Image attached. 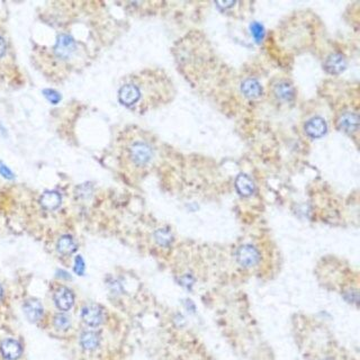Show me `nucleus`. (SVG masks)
<instances>
[{"label": "nucleus", "mask_w": 360, "mask_h": 360, "mask_svg": "<svg viewBox=\"0 0 360 360\" xmlns=\"http://www.w3.org/2000/svg\"><path fill=\"white\" fill-rule=\"evenodd\" d=\"M171 90V82L163 72L144 71L123 81L117 97L124 107L143 113L168 100Z\"/></svg>", "instance_id": "f257e3e1"}, {"label": "nucleus", "mask_w": 360, "mask_h": 360, "mask_svg": "<svg viewBox=\"0 0 360 360\" xmlns=\"http://www.w3.org/2000/svg\"><path fill=\"white\" fill-rule=\"evenodd\" d=\"M126 153L129 162L137 168L147 167L155 159V149L143 138L132 140V142L126 147Z\"/></svg>", "instance_id": "f03ea898"}, {"label": "nucleus", "mask_w": 360, "mask_h": 360, "mask_svg": "<svg viewBox=\"0 0 360 360\" xmlns=\"http://www.w3.org/2000/svg\"><path fill=\"white\" fill-rule=\"evenodd\" d=\"M269 93L274 103L285 106L295 102L297 97V89L291 79L277 78L269 85Z\"/></svg>", "instance_id": "7ed1b4c3"}, {"label": "nucleus", "mask_w": 360, "mask_h": 360, "mask_svg": "<svg viewBox=\"0 0 360 360\" xmlns=\"http://www.w3.org/2000/svg\"><path fill=\"white\" fill-rule=\"evenodd\" d=\"M261 251L252 243L241 244L235 251V260L243 269H253L261 262Z\"/></svg>", "instance_id": "20e7f679"}, {"label": "nucleus", "mask_w": 360, "mask_h": 360, "mask_svg": "<svg viewBox=\"0 0 360 360\" xmlns=\"http://www.w3.org/2000/svg\"><path fill=\"white\" fill-rule=\"evenodd\" d=\"M335 125L341 132L352 135L358 132L359 128V117L355 110L347 109L341 111L335 120Z\"/></svg>", "instance_id": "39448f33"}, {"label": "nucleus", "mask_w": 360, "mask_h": 360, "mask_svg": "<svg viewBox=\"0 0 360 360\" xmlns=\"http://www.w3.org/2000/svg\"><path fill=\"white\" fill-rule=\"evenodd\" d=\"M105 311L98 304H87L81 310V318L88 327L97 328L105 321Z\"/></svg>", "instance_id": "423d86ee"}, {"label": "nucleus", "mask_w": 360, "mask_h": 360, "mask_svg": "<svg viewBox=\"0 0 360 360\" xmlns=\"http://www.w3.org/2000/svg\"><path fill=\"white\" fill-rule=\"evenodd\" d=\"M77 50L75 41L67 34L59 35L56 40V44L54 46V52L58 58L62 59V60H67V59L71 58Z\"/></svg>", "instance_id": "0eeeda50"}, {"label": "nucleus", "mask_w": 360, "mask_h": 360, "mask_svg": "<svg viewBox=\"0 0 360 360\" xmlns=\"http://www.w3.org/2000/svg\"><path fill=\"white\" fill-rule=\"evenodd\" d=\"M323 68L328 73L339 74L347 68L346 56L341 52H332L324 59Z\"/></svg>", "instance_id": "6e6552de"}, {"label": "nucleus", "mask_w": 360, "mask_h": 360, "mask_svg": "<svg viewBox=\"0 0 360 360\" xmlns=\"http://www.w3.org/2000/svg\"><path fill=\"white\" fill-rule=\"evenodd\" d=\"M328 124L321 116H313L305 122L304 132L310 138L318 139L327 134Z\"/></svg>", "instance_id": "1a4fd4ad"}, {"label": "nucleus", "mask_w": 360, "mask_h": 360, "mask_svg": "<svg viewBox=\"0 0 360 360\" xmlns=\"http://www.w3.org/2000/svg\"><path fill=\"white\" fill-rule=\"evenodd\" d=\"M53 300L56 308L62 312H68L74 304V295L70 288L66 286L59 287L53 295Z\"/></svg>", "instance_id": "9d476101"}, {"label": "nucleus", "mask_w": 360, "mask_h": 360, "mask_svg": "<svg viewBox=\"0 0 360 360\" xmlns=\"http://www.w3.org/2000/svg\"><path fill=\"white\" fill-rule=\"evenodd\" d=\"M240 89H241L242 95L250 100H255V99L260 98L263 93L262 85L260 84V82H259L258 79L252 78V77H250V78H247L241 82Z\"/></svg>", "instance_id": "9b49d317"}, {"label": "nucleus", "mask_w": 360, "mask_h": 360, "mask_svg": "<svg viewBox=\"0 0 360 360\" xmlns=\"http://www.w3.org/2000/svg\"><path fill=\"white\" fill-rule=\"evenodd\" d=\"M235 190L242 197H250L256 192V185L247 174H240L234 182Z\"/></svg>", "instance_id": "f8f14e48"}, {"label": "nucleus", "mask_w": 360, "mask_h": 360, "mask_svg": "<svg viewBox=\"0 0 360 360\" xmlns=\"http://www.w3.org/2000/svg\"><path fill=\"white\" fill-rule=\"evenodd\" d=\"M24 313L29 321L37 322L43 316V305L36 298H29L24 304Z\"/></svg>", "instance_id": "ddd939ff"}, {"label": "nucleus", "mask_w": 360, "mask_h": 360, "mask_svg": "<svg viewBox=\"0 0 360 360\" xmlns=\"http://www.w3.org/2000/svg\"><path fill=\"white\" fill-rule=\"evenodd\" d=\"M0 351L7 360H17L22 356V346L14 339H6L0 345Z\"/></svg>", "instance_id": "4468645a"}, {"label": "nucleus", "mask_w": 360, "mask_h": 360, "mask_svg": "<svg viewBox=\"0 0 360 360\" xmlns=\"http://www.w3.org/2000/svg\"><path fill=\"white\" fill-rule=\"evenodd\" d=\"M40 203L42 205V207L48 211H54L62 203L61 195L55 191H49L45 192L40 198Z\"/></svg>", "instance_id": "2eb2a0df"}, {"label": "nucleus", "mask_w": 360, "mask_h": 360, "mask_svg": "<svg viewBox=\"0 0 360 360\" xmlns=\"http://www.w3.org/2000/svg\"><path fill=\"white\" fill-rule=\"evenodd\" d=\"M80 345L85 350L93 351L96 350L100 345V335L96 331L88 330L82 332L80 335Z\"/></svg>", "instance_id": "dca6fc26"}, {"label": "nucleus", "mask_w": 360, "mask_h": 360, "mask_svg": "<svg viewBox=\"0 0 360 360\" xmlns=\"http://www.w3.org/2000/svg\"><path fill=\"white\" fill-rule=\"evenodd\" d=\"M56 249L63 256L72 255L77 250V243L71 235H63V237H61L58 241Z\"/></svg>", "instance_id": "f3484780"}, {"label": "nucleus", "mask_w": 360, "mask_h": 360, "mask_svg": "<svg viewBox=\"0 0 360 360\" xmlns=\"http://www.w3.org/2000/svg\"><path fill=\"white\" fill-rule=\"evenodd\" d=\"M156 243L162 248L169 247L174 242V235L168 229H159L153 234Z\"/></svg>", "instance_id": "a211bd4d"}, {"label": "nucleus", "mask_w": 360, "mask_h": 360, "mask_svg": "<svg viewBox=\"0 0 360 360\" xmlns=\"http://www.w3.org/2000/svg\"><path fill=\"white\" fill-rule=\"evenodd\" d=\"M53 324L59 331H67L71 327V317L67 313H58L53 318Z\"/></svg>", "instance_id": "6ab92c4d"}, {"label": "nucleus", "mask_w": 360, "mask_h": 360, "mask_svg": "<svg viewBox=\"0 0 360 360\" xmlns=\"http://www.w3.org/2000/svg\"><path fill=\"white\" fill-rule=\"evenodd\" d=\"M342 296L349 304L357 305L359 302V293L358 289L355 287H348L345 289L344 293H342Z\"/></svg>", "instance_id": "aec40b11"}, {"label": "nucleus", "mask_w": 360, "mask_h": 360, "mask_svg": "<svg viewBox=\"0 0 360 360\" xmlns=\"http://www.w3.org/2000/svg\"><path fill=\"white\" fill-rule=\"evenodd\" d=\"M73 270H74V273L78 276H82V275L85 274L86 264H85L84 259H82L81 256H77L75 257L74 264H73Z\"/></svg>", "instance_id": "412c9836"}, {"label": "nucleus", "mask_w": 360, "mask_h": 360, "mask_svg": "<svg viewBox=\"0 0 360 360\" xmlns=\"http://www.w3.org/2000/svg\"><path fill=\"white\" fill-rule=\"evenodd\" d=\"M44 96L48 98L49 102L53 103V104H56L59 103V100L61 99V96H60V93L56 92L55 90H52V89H45L44 91Z\"/></svg>", "instance_id": "4be33fe9"}, {"label": "nucleus", "mask_w": 360, "mask_h": 360, "mask_svg": "<svg viewBox=\"0 0 360 360\" xmlns=\"http://www.w3.org/2000/svg\"><path fill=\"white\" fill-rule=\"evenodd\" d=\"M0 175H2L4 178L11 180L15 178V175L13 174V171H11L6 164H4L3 162H0Z\"/></svg>", "instance_id": "5701e85b"}, {"label": "nucleus", "mask_w": 360, "mask_h": 360, "mask_svg": "<svg viewBox=\"0 0 360 360\" xmlns=\"http://www.w3.org/2000/svg\"><path fill=\"white\" fill-rule=\"evenodd\" d=\"M194 282H195V279L193 278L191 275H184V276L181 277V284H182L181 286L191 288V287H193Z\"/></svg>", "instance_id": "b1692460"}, {"label": "nucleus", "mask_w": 360, "mask_h": 360, "mask_svg": "<svg viewBox=\"0 0 360 360\" xmlns=\"http://www.w3.org/2000/svg\"><path fill=\"white\" fill-rule=\"evenodd\" d=\"M7 50V44H6V41L4 40L3 36H0V58H2Z\"/></svg>", "instance_id": "393cba45"}, {"label": "nucleus", "mask_w": 360, "mask_h": 360, "mask_svg": "<svg viewBox=\"0 0 360 360\" xmlns=\"http://www.w3.org/2000/svg\"><path fill=\"white\" fill-rule=\"evenodd\" d=\"M109 288H110L113 292L119 293V292L121 291V289H122V286H121V284H119V282H117L116 280H113V281H111L110 284H109Z\"/></svg>", "instance_id": "a878e982"}, {"label": "nucleus", "mask_w": 360, "mask_h": 360, "mask_svg": "<svg viewBox=\"0 0 360 360\" xmlns=\"http://www.w3.org/2000/svg\"><path fill=\"white\" fill-rule=\"evenodd\" d=\"M2 297H3V287L0 286V298H2Z\"/></svg>", "instance_id": "bb28decb"}, {"label": "nucleus", "mask_w": 360, "mask_h": 360, "mask_svg": "<svg viewBox=\"0 0 360 360\" xmlns=\"http://www.w3.org/2000/svg\"><path fill=\"white\" fill-rule=\"evenodd\" d=\"M323 360H332V359H323Z\"/></svg>", "instance_id": "cd10ccee"}]
</instances>
